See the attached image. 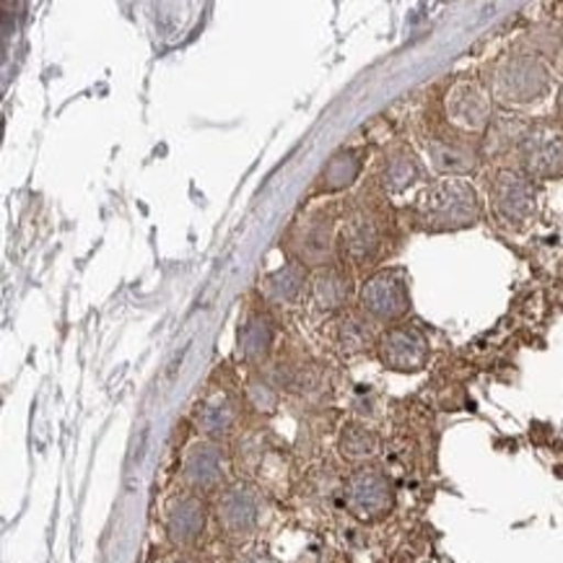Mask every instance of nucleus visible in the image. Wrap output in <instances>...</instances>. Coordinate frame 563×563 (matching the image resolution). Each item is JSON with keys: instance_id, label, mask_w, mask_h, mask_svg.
Segmentation results:
<instances>
[{"instance_id": "obj_1", "label": "nucleus", "mask_w": 563, "mask_h": 563, "mask_svg": "<svg viewBox=\"0 0 563 563\" xmlns=\"http://www.w3.org/2000/svg\"><path fill=\"white\" fill-rule=\"evenodd\" d=\"M416 219L426 231H460L481 219L478 192L465 179H439L416 203Z\"/></svg>"}, {"instance_id": "obj_9", "label": "nucleus", "mask_w": 563, "mask_h": 563, "mask_svg": "<svg viewBox=\"0 0 563 563\" xmlns=\"http://www.w3.org/2000/svg\"><path fill=\"white\" fill-rule=\"evenodd\" d=\"M216 517L231 538H247L260 522V496L247 483H234L219 496Z\"/></svg>"}, {"instance_id": "obj_19", "label": "nucleus", "mask_w": 563, "mask_h": 563, "mask_svg": "<svg viewBox=\"0 0 563 563\" xmlns=\"http://www.w3.org/2000/svg\"><path fill=\"white\" fill-rule=\"evenodd\" d=\"M341 454L351 462H364L379 452V439L364 423H349L341 431Z\"/></svg>"}, {"instance_id": "obj_3", "label": "nucleus", "mask_w": 563, "mask_h": 563, "mask_svg": "<svg viewBox=\"0 0 563 563\" xmlns=\"http://www.w3.org/2000/svg\"><path fill=\"white\" fill-rule=\"evenodd\" d=\"M525 175L532 179L563 177V130L553 122L525 128L517 141Z\"/></svg>"}, {"instance_id": "obj_13", "label": "nucleus", "mask_w": 563, "mask_h": 563, "mask_svg": "<svg viewBox=\"0 0 563 563\" xmlns=\"http://www.w3.org/2000/svg\"><path fill=\"white\" fill-rule=\"evenodd\" d=\"M426 148H429L431 167L442 175H467L478 167V151L462 141L434 139L426 143Z\"/></svg>"}, {"instance_id": "obj_8", "label": "nucleus", "mask_w": 563, "mask_h": 563, "mask_svg": "<svg viewBox=\"0 0 563 563\" xmlns=\"http://www.w3.org/2000/svg\"><path fill=\"white\" fill-rule=\"evenodd\" d=\"M429 338L413 324H397L379 338V358L393 372H421L429 361Z\"/></svg>"}, {"instance_id": "obj_21", "label": "nucleus", "mask_w": 563, "mask_h": 563, "mask_svg": "<svg viewBox=\"0 0 563 563\" xmlns=\"http://www.w3.org/2000/svg\"><path fill=\"white\" fill-rule=\"evenodd\" d=\"M361 172V158L356 151H341V154L333 156V162L328 164V169L322 172V185L328 190H341V187H349L353 179L358 177Z\"/></svg>"}, {"instance_id": "obj_22", "label": "nucleus", "mask_w": 563, "mask_h": 563, "mask_svg": "<svg viewBox=\"0 0 563 563\" xmlns=\"http://www.w3.org/2000/svg\"><path fill=\"white\" fill-rule=\"evenodd\" d=\"M338 343H341V349L349 353L366 351L374 343L372 324L366 320H361V317H356V314L345 317V320L341 322V328H338Z\"/></svg>"}, {"instance_id": "obj_15", "label": "nucleus", "mask_w": 563, "mask_h": 563, "mask_svg": "<svg viewBox=\"0 0 563 563\" xmlns=\"http://www.w3.org/2000/svg\"><path fill=\"white\" fill-rule=\"evenodd\" d=\"M195 421H198V429L203 431L208 439L227 437L236 423V408L227 395H211L203 406L198 408Z\"/></svg>"}, {"instance_id": "obj_18", "label": "nucleus", "mask_w": 563, "mask_h": 563, "mask_svg": "<svg viewBox=\"0 0 563 563\" xmlns=\"http://www.w3.org/2000/svg\"><path fill=\"white\" fill-rule=\"evenodd\" d=\"M273 345V328L265 317H250L240 330V351L242 356L257 364L271 353Z\"/></svg>"}, {"instance_id": "obj_7", "label": "nucleus", "mask_w": 563, "mask_h": 563, "mask_svg": "<svg viewBox=\"0 0 563 563\" xmlns=\"http://www.w3.org/2000/svg\"><path fill=\"white\" fill-rule=\"evenodd\" d=\"M446 120L462 133H481L490 125L494 118V104H490V91L478 81H457L446 91L444 99Z\"/></svg>"}, {"instance_id": "obj_16", "label": "nucleus", "mask_w": 563, "mask_h": 563, "mask_svg": "<svg viewBox=\"0 0 563 563\" xmlns=\"http://www.w3.org/2000/svg\"><path fill=\"white\" fill-rule=\"evenodd\" d=\"M299 255L309 265L330 263V250H333V234H330V223L309 221L299 234Z\"/></svg>"}, {"instance_id": "obj_11", "label": "nucleus", "mask_w": 563, "mask_h": 563, "mask_svg": "<svg viewBox=\"0 0 563 563\" xmlns=\"http://www.w3.org/2000/svg\"><path fill=\"white\" fill-rule=\"evenodd\" d=\"M206 530V504L198 496H177L167 509V536L175 545L190 548Z\"/></svg>"}, {"instance_id": "obj_4", "label": "nucleus", "mask_w": 563, "mask_h": 563, "mask_svg": "<svg viewBox=\"0 0 563 563\" xmlns=\"http://www.w3.org/2000/svg\"><path fill=\"white\" fill-rule=\"evenodd\" d=\"M345 507L364 522H377L395 507V488L379 467H358L345 483Z\"/></svg>"}, {"instance_id": "obj_6", "label": "nucleus", "mask_w": 563, "mask_h": 563, "mask_svg": "<svg viewBox=\"0 0 563 563\" xmlns=\"http://www.w3.org/2000/svg\"><path fill=\"white\" fill-rule=\"evenodd\" d=\"M361 309L379 322L400 320L410 309L408 280L400 271H379L361 286Z\"/></svg>"}, {"instance_id": "obj_23", "label": "nucleus", "mask_w": 563, "mask_h": 563, "mask_svg": "<svg viewBox=\"0 0 563 563\" xmlns=\"http://www.w3.org/2000/svg\"><path fill=\"white\" fill-rule=\"evenodd\" d=\"M250 397H252V402H255L257 410H271L273 406H276V393H273L265 382H252Z\"/></svg>"}, {"instance_id": "obj_24", "label": "nucleus", "mask_w": 563, "mask_h": 563, "mask_svg": "<svg viewBox=\"0 0 563 563\" xmlns=\"http://www.w3.org/2000/svg\"><path fill=\"white\" fill-rule=\"evenodd\" d=\"M169 563H192V561H187V559H175V561H169Z\"/></svg>"}, {"instance_id": "obj_2", "label": "nucleus", "mask_w": 563, "mask_h": 563, "mask_svg": "<svg viewBox=\"0 0 563 563\" xmlns=\"http://www.w3.org/2000/svg\"><path fill=\"white\" fill-rule=\"evenodd\" d=\"M551 68L532 55H511L496 65L490 93L509 107H527L545 99L551 91Z\"/></svg>"}, {"instance_id": "obj_20", "label": "nucleus", "mask_w": 563, "mask_h": 563, "mask_svg": "<svg viewBox=\"0 0 563 563\" xmlns=\"http://www.w3.org/2000/svg\"><path fill=\"white\" fill-rule=\"evenodd\" d=\"M301 284H305V271H301V265L291 263L265 280V296L271 301H276V305H288V301H294L299 296Z\"/></svg>"}, {"instance_id": "obj_5", "label": "nucleus", "mask_w": 563, "mask_h": 563, "mask_svg": "<svg viewBox=\"0 0 563 563\" xmlns=\"http://www.w3.org/2000/svg\"><path fill=\"white\" fill-rule=\"evenodd\" d=\"M536 206L538 192L532 177L517 169H504L496 175L494 185H490V208L501 223L525 227L536 216Z\"/></svg>"}, {"instance_id": "obj_14", "label": "nucleus", "mask_w": 563, "mask_h": 563, "mask_svg": "<svg viewBox=\"0 0 563 563\" xmlns=\"http://www.w3.org/2000/svg\"><path fill=\"white\" fill-rule=\"evenodd\" d=\"M421 164L413 151L408 148H395L393 154L385 158V169H382V183H385L387 192H406L408 187H413L421 179Z\"/></svg>"}, {"instance_id": "obj_17", "label": "nucleus", "mask_w": 563, "mask_h": 563, "mask_svg": "<svg viewBox=\"0 0 563 563\" xmlns=\"http://www.w3.org/2000/svg\"><path fill=\"white\" fill-rule=\"evenodd\" d=\"M349 291H351L349 278H345L338 268H324L320 276L312 280L314 301L322 309H328V312L341 309L345 301H349Z\"/></svg>"}, {"instance_id": "obj_10", "label": "nucleus", "mask_w": 563, "mask_h": 563, "mask_svg": "<svg viewBox=\"0 0 563 563\" xmlns=\"http://www.w3.org/2000/svg\"><path fill=\"white\" fill-rule=\"evenodd\" d=\"M223 478V452L211 439L187 446L183 460V481L192 490H211Z\"/></svg>"}, {"instance_id": "obj_12", "label": "nucleus", "mask_w": 563, "mask_h": 563, "mask_svg": "<svg viewBox=\"0 0 563 563\" xmlns=\"http://www.w3.org/2000/svg\"><path fill=\"white\" fill-rule=\"evenodd\" d=\"M379 227L369 213H353L343 227V250L353 263H369L379 252Z\"/></svg>"}]
</instances>
